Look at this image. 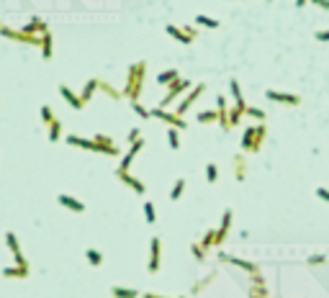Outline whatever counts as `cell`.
Returning a JSON list of instances; mask_svg holds the SVG:
<instances>
[{
  "label": "cell",
  "instance_id": "48",
  "mask_svg": "<svg viewBox=\"0 0 329 298\" xmlns=\"http://www.w3.org/2000/svg\"><path fill=\"white\" fill-rule=\"evenodd\" d=\"M314 36H317V41H329V31H317Z\"/></svg>",
  "mask_w": 329,
  "mask_h": 298
},
{
  "label": "cell",
  "instance_id": "38",
  "mask_svg": "<svg viewBox=\"0 0 329 298\" xmlns=\"http://www.w3.org/2000/svg\"><path fill=\"white\" fill-rule=\"evenodd\" d=\"M249 298H270L267 286H249Z\"/></svg>",
  "mask_w": 329,
  "mask_h": 298
},
{
  "label": "cell",
  "instance_id": "3",
  "mask_svg": "<svg viewBox=\"0 0 329 298\" xmlns=\"http://www.w3.org/2000/svg\"><path fill=\"white\" fill-rule=\"evenodd\" d=\"M152 118H160V121H164L170 129H177V131H185L188 124H185V118L183 116H177V113H170L167 108H152Z\"/></svg>",
  "mask_w": 329,
  "mask_h": 298
},
{
  "label": "cell",
  "instance_id": "6",
  "mask_svg": "<svg viewBox=\"0 0 329 298\" xmlns=\"http://www.w3.org/2000/svg\"><path fill=\"white\" fill-rule=\"evenodd\" d=\"M160 267H162V239L160 236H152V242H149V265H147V270L149 273H160Z\"/></svg>",
  "mask_w": 329,
  "mask_h": 298
},
{
  "label": "cell",
  "instance_id": "29",
  "mask_svg": "<svg viewBox=\"0 0 329 298\" xmlns=\"http://www.w3.org/2000/svg\"><path fill=\"white\" fill-rule=\"evenodd\" d=\"M59 139H62V121L54 118V121L49 124V142H59Z\"/></svg>",
  "mask_w": 329,
  "mask_h": 298
},
{
  "label": "cell",
  "instance_id": "23",
  "mask_svg": "<svg viewBox=\"0 0 329 298\" xmlns=\"http://www.w3.org/2000/svg\"><path fill=\"white\" fill-rule=\"evenodd\" d=\"M164 31H167L172 39H177L180 44H190V41H193V39L185 34V28H180V26H172V23H167V26H164Z\"/></svg>",
  "mask_w": 329,
  "mask_h": 298
},
{
  "label": "cell",
  "instance_id": "44",
  "mask_svg": "<svg viewBox=\"0 0 329 298\" xmlns=\"http://www.w3.org/2000/svg\"><path fill=\"white\" fill-rule=\"evenodd\" d=\"M211 280H214V275H206V278H203L201 283H196V286H193L190 291H193V293H201V291H203V288H206V286H208V283H211Z\"/></svg>",
  "mask_w": 329,
  "mask_h": 298
},
{
  "label": "cell",
  "instance_id": "41",
  "mask_svg": "<svg viewBox=\"0 0 329 298\" xmlns=\"http://www.w3.org/2000/svg\"><path fill=\"white\" fill-rule=\"evenodd\" d=\"M206 180L208 183H216L219 180V167L214 165V162H208V165H206Z\"/></svg>",
  "mask_w": 329,
  "mask_h": 298
},
{
  "label": "cell",
  "instance_id": "13",
  "mask_svg": "<svg viewBox=\"0 0 329 298\" xmlns=\"http://www.w3.org/2000/svg\"><path fill=\"white\" fill-rule=\"evenodd\" d=\"M232 208H227V211L221 214V226L216 229V247H221L224 244V239H227V234H229V229H232Z\"/></svg>",
  "mask_w": 329,
  "mask_h": 298
},
{
  "label": "cell",
  "instance_id": "9",
  "mask_svg": "<svg viewBox=\"0 0 329 298\" xmlns=\"http://www.w3.org/2000/svg\"><path fill=\"white\" fill-rule=\"evenodd\" d=\"M5 244H8V249L13 252V262H16V265H28V260H26V255H23V249H21V244H18V236L13 234V231L5 234Z\"/></svg>",
  "mask_w": 329,
  "mask_h": 298
},
{
  "label": "cell",
  "instance_id": "35",
  "mask_svg": "<svg viewBox=\"0 0 329 298\" xmlns=\"http://www.w3.org/2000/svg\"><path fill=\"white\" fill-rule=\"evenodd\" d=\"M196 23H198V26H206V28H219V26H221L216 18H211V16H203V13H198V16H196Z\"/></svg>",
  "mask_w": 329,
  "mask_h": 298
},
{
  "label": "cell",
  "instance_id": "11",
  "mask_svg": "<svg viewBox=\"0 0 329 298\" xmlns=\"http://www.w3.org/2000/svg\"><path fill=\"white\" fill-rule=\"evenodd\" d=\"M265 98L273 100V103H286V106H298V103H301V95L280 93V90H265Z\"/></svg>",
  "mask_w": 329,
  "mask_h": 298
},
{
  "label": "cell",
  "instance_id": "28",
  "mask_svg": "<svg viewBox=\"0 0 329 298\" xmlns=\"http://www.w3.org/2000/svg\"><path fill=\"white\" fill-rule=\"evenodd\" d=\"M98 90H103V93H106L108 98H113V100H121V98H124V93H121V90H116V87H113L111 82H106V80H100Z\"/></svg>",
  "mask_w": 329,
  "mask_h": 298
},
{
  "label": "cell",
  "instance_id": "46",
  "mask_svg": "<svg viewBox=\"0 0 329 298\" xmlns=\"http://www.w3.org/2000/svg\"><path fill=\"white\" fill-rule=\"evenodd\" d=\"M324 262H327L324 255H311V257H309V265H324Z\"/></svg>",
  "mask_w": 329,
  "mask_h": 298
},
{
  "label": "cell",
  "instance_id": "32",
  "mask_svg": "<svg viewBox=\"0 0 329 298\" xmlns=\"http://www.w3.org/2000/svg\"><path fill=\"white\" fill-rule=\"evenodd\" d=\"M196 118H198V124H214L219 121V111H201Z\"/></svg>",
  "mask_w": 329,
  "mask_h": 298
},
{
  "label": "cell",
  "instance_id": "8",
  "mask_svg": "<svg viewBox=\"0 0 329 298\" xmlns=\"http://www.w3.org/2000/svg\"><path fill=\"white\" fill-rule=\"evenodd\" d=\"M116 177H118V180H121L124 185H129L134 193H139V196H144V193H147V185L139 180V177H134L129 170H116Z\"/></svg>",
  "mask_w": 329,
  "mask_h": 298
},
{
  "label": "cell",
  "instance_id": "24",
  "mask_svg": "<svg viewBox=\"0 0 329 298\" xmlns=\"http://www.w3.org/2000/svg\"><path fill=\"white\" fill-rule=\"evenodd\" d=\"M98 85H100V80H87L85 82V87H82V93H80V98H82V103H85V106H87V103H90V98L95 95V90H98Z\"/></svg>",
  "mask_w": 329,
  "mask_h": 298
},
{
  "label": "cell",
  "instance_id": "4",
  "mask_svg": "<svg viewBox=\"0 0 329 298\" xmlns=\"http://www.w3.org/2000/svg\"><path fill=\"white\" fill-rule=\"evenodd\" d=\"M95 142V154H106V157H118L121 152H118V147L113 142V137H108V134H95V137H90Z\"/></svg>",
  "mask_w": 329,
  "mask_h": 298
},
{
  "label": "cell",
  "instance_id": "22",
  "mask_svg": "<svg viewBox=\"0 0 329 298\" xmlns=\"http://www.w3.org/2000/svg\"><path fill=\"white\" fill-rule=\"evenodd\" d=\"M234 177H237V183H242L245 177H247V157L245 154H237L234 157Z\"/></svg>",
  "mask_w": 329,
  "mask_h": 298
},
{
  "label": "cell",
  "instance_id": "36",
  "mask_svg": "<svg viewBox=\"0 0 329 298\" xmlns=\"http://www.w3.org/2000/svg\"><path fill=\"white\" fill-rule=\"evenodd\" d=\"M242 116H245V111L242 108H229V129H234V126H239V121H242Z\"/></svg>",
  "mask_w": 329,
  "mask_h": 298
},
{
  "label": "cell",
  "instance_id": "47",
  "mask_svg": "<svg viewBox=\"0 0 329 298\" xmlns=\"http://www.w3.org/2000/svg\"><path fill=\"white\" fill-rule=\"evenodd\" d=\"M317 196H319L322 201H327V203H329V190H327V188H317Z\"/></svg>",
  "mask_w": 329,
  "mask_h": 298
},
{
  "label": "cell",
  "instance_id": "34",
  "mask_svg": "<svg viewBox=\"0 0 329 298\" xmlns=\"http://www.w3.org/2000/svg\"><path fill=\"white\" fill-rule=\"evenodd\" d=\"M144 221L147 224H155L157 221V211H155V203L152 201H144Z\"/></svg>",
  "mask_w": 329,
  "mask_h": 298
},
{
  "label": "cell",
  "instance_id": "30",
  "mask_svg": "<svg viewBox=\"0 0 329 298\" xmlns=\"http://www.w3.org/2000/svg\"><path fill=\"white\" fill-rule=\"evenodd\" d=\"M183 190H185V177H177L175 185H172V190H170V201H180Z\"/></svg>",
  "mask_w": 329,
  "mask_h": 298
},
{
  "label": "cell",
  "instance_id": "5",
  "mask_svg": "<svg viewBox=\"0 0 329 298\" xmlns=\"http://www.w3.org/2000/svg\"><path fill=\"white\" fill-rule=\"evenodd\" d=\"M0 36H5L10 41L28 44V47H41V36H31V34H26V31H16V28H8V26L0 28Z\"/></svg>",
  "mask_w": 329,
  "mask_h": 298
},
{
  "label": "cell",
  "instance_id": "27",
  "mask_svg": "<svg viewBox=\"0 0 329 298\" xmlns=\"http://www.w3.org/2000/svg\"><path fill=\"white\" fill-rule=\"evenodd\" d=\"M177 77H180V72H177V70H164V72L157 74V82L160 85H172Z\"/></svg>",
  "mask_w": 329,
  "mask_h": 298
},
{
  "label": "cell",
  "instance_id": "21",
  "mask_svg": "<svg viewBox=\"0 0 329 298\" xmlns=\"http://www.w3.org/2000/svg\"><path fill=\"white\" fill-rule=\"evenodd\" d=\"M65 139H67V144H72V147H82V149H87V152H95V142H93V139L78 137V134H70V137H65Z\"/></svg>",
  "mask_w": 329,
  "mask_h": 298
},
{
  "label": "cell",
  "instance_id": "19",
  "mask_svg": "<svg viewBox=\"0 0 329 298\" xmlns=\"http://www.w3.org/2000/svg\"><path fill=\"white\" fill-rule=\"evenodd\" d=\"M229 90H232V98H234V106L237 108H242V111H247V103H245V95H242V87H239V82L232 77L229 80Z\"/></svg>",
  "mask_w": 329,
  "mask_h": 298
},
{
  "label": "cell",
  "instance_id": "49",
  "mask_svg": "<svg viewBox=\"0 0 329 298\" xmlns=\"http://www.w3.org/2000/svg\"><path fill=\"white\" fill-rule=\"evenodd\" d=\"M314 5H319V8H327L329 10V0H311Z\"/></svg>",
  "mask_w": 329,
  "mask_h": 298
},
{
  "label": "cell",
  "instance_id": "43",
  "mask_svg": "<svg viewBox=\"0 0 329 298\" xmlns=\"http://www.w3.org/2000/svg\"><path fill=\"white\" fill-rule=\"evenodd\" d=\"M41 121L47 124V126H49V124L54 121V111H52L49 106H41Z\"/></svg>",
  "mask_w": 329,
  "mask_h": 298
},
{
  "label": "cell",
  "instance_id": "17",
  "mask_svg": "<svg viewBox=\"0 0 329 298\" xmlns=\"http://www.w3.org/2000/svg\"><path fill=\"white\" fill-rule=\"evenodd\" d=\"M142 149H144V139L134 142V144H131V149L124 154V159H121V165H118V170H129V167H131V162H134V157H137V154L142 152Z\"/></svg>",
  "mask_w": 329,
  "mask_h": 298
},
{
  "label": "cell",
  "instance_id": "7",
  "mask_svg": "<svg viewBox=\"0 0 329 298\" xmlns=\"http://www.w3.org/2000/svg\"><path fill=\"white\" fill-rule=\"evenodd\" d=\"M203 90H206V85H203V82L193 85L190 90L185 93V98H183L180 103H177V111H175V113H177V116H185V113H188V108H190V106H193V103H196L198 98H201V93H203Z\"/></svg>",
  "mask_w": 329,
  "mask_h": 298
},
{
  "label": "cell",
  "instance_id": "16",
  "mask_svg": "<svg viewBox=\"0 0 329 298\" xmlns=\"http://www.w3.org/2000/svg\"><path fill=\"white\" fill-rule=\"evenodd\" d=\"M216 111H219V126L224 131H232L229 129V108H227V98H224V95L216 98Z\"/></svg>",
  "mask_w": 329,
  "mask_h": 298
},
{
  "label": "cell",
  "instance_id": "53",
  "mask_svg": "<svg viewBox=\"0 0 329 298\" xmlns=\"http://www.w3.org/2000/svg\"><path fill=\"white\" fill-rule=\"evenodd\" d=\"M267 3H270V0H267Z\"/></svg>",
  "mask_w": 329,
  "mask_h": 298
},
{
  "label": "cell",
  "instance_id": "37",
  "mask_svg": "<svg viewBox=\"0 0 329 298\" xmlns=\"http://www.w3.org/2000/svg\"><path fill=\"white\" fill-rule=\"evenodd\" d=\"M245 116H249V118H255V121H260V124H265V111L262 108H255V106H247V111H245Z\"/></svg>",
  "mask_w": 329,
  "mask_h": 298
},
{
  "label": "cell",
  "instance_id": "10",
  "mask_svg": "<svg viewBox=\"0 0 329 298\" xmlns=\"http://www.w3.org/2000/svg\"><path fill=\"white\" fill-rule=\"evenodd\" d=\"M219 260H221V262H229V265H237V267H242V270H247L249 275L260 273V267H257L255 262H249V260H239V257H234V255H227V252H219Z\"/></svg>",
  "mask_w": 329,
  "mask_h": 298
},
{
  "label": "cell",
  "instance_id": "25",
  "mask_svg": "<svg viewBox=\"0 0 329 298\" xmlns=\"http://www.w3.org/2000/svg\"><path fill=\"white\" fill-rule=\"evenodd\" d=\"M111 296L113 298H142L139 291H134V288H124V286H113L111 288Z\"/></svg>",
  "mask_w": 329,
  "mask_h": 298
},
{
  "label": "cell",
  "instance_id": "2",
  "mask_svg": "<svg viewBox=\"0 0 329 298\" xmlns=\"http://www.w3.org/2000/svg\"><path fill=\"white\" fill-rule=\"evenodd\" d=\"M190 87H193V85H190V80H188V77H177V80H175L172 85H167V95H164V98H162V103H160V108H167V106H170V103H175V100H177V98H180L183 93H188V90H190Z\"/></svg>",
  "mask_w": 329,
  "mask_h": 298
},
{
  "label": "cell",
  "instance_id": "15",
  "mask_svg": "<svg viewBox=\"0 0 329 298\" xmlns=\"http://www.w3.org/2000/svg\"><path fill=\"white\" fill-rule=\"evenodd\" d=\"M59 95H62V98H65V100L70 103V106L75 108V111H82V108H85V103H82V98H80L78 93H72V90H70V87H67V85H59Z\"/></svg>",
  "mask_w": 329,
  "mask_h": 298
},
{
  "label": "cell",
  "instance_id": "31",
  "mask_svg": "<svg viewBox=\"0 0 329 298\" xmlns=\"http://www.w3.org/2000/svg\"><path fill=\"white\" fill-rule=\"evenodd\" d=\"M85 260L90 262L93 267H100V265H103V255H100L98 249H93V247H90V249H85Z\"/></svg>",
  "mask_w": 329,
  "mask_h": 298
},
{
  "label": "cell",
  "instance_id": "39",
  "mask_svg": "<svg viewBox=\"0 0 329 298\" xmlns=\"http://www.w3.org/2000/svg\"><path fill=\"white\" fill-rule=\"evenodd\" d=\"M203 249H208V247H216V229H211V231H206L203 234V239L198 242Z\"/></svg>",
  "mask_w": 329,
  "mask_h": 298
},
{
  "label": "cell",
  "instance_id": "50",
  "mask_svg": "<svg viewBox=\"0 0 329 298\" xmlns=\"http://www.w3.org/2000/svg\"><path fill=\"white\" fill-rule=\"evenodd\" d=\"M142 298H164V296H157V293H144ZM180 298H185V296H180Z\"/></svg>",
  "mask_w": 329,
  "mask_h": 298
},
{
  "label": "cell",
  "instance_id": "51",
  "mask_svg": "<svg viewBox=\"0 0 329 298\" xmlns=\"http://www.w3.org/2000/svg\"><path fill=\"white\" fill-rule=\"evenodd\" d=\"M304 3H306V0H296V5H298V8H301Z\"/></svg>",
  "mask_w": 329,
  "mask_h": 298
},
{
  "label": "cell",
  "instance_id": "52",
  "mask_svg": "<svg viewBox=\"0 0 329 298\" xmlns=\"http://www.w3.org/2000/svg\"><path fill=\"white\" fill-rule=\"evenodd\" d=\"M3 26H5V23H3V21H0V28H3Z\"/></svg>",
  "mask_w": 329,
  "mask_h": 298
},
{
  "label": "cell",
  "instance_id": "12",
  "mask_svg": "<svg viewBox=\"0 0 329 298\" xmlns=\"http://www.w3.org/2000/svg\"><path fill=\"white\" fill-rule=\"evenodd\" d=\"M57 203L62 206V208H67V211L85 214V203H82V201H78L75 196H67V193H59V196H57Z\"/></svg>",
  "mask_w": 329,
  "mask_h": 298
},
{
  "label": "cell",
  "instance_id": "18",
  "mask_svg": "<svg viewBox=\"0 0 329 298\" xmlns=\"http://www.w3.org/2000/svg\"><path fill=\"white\" fill-rule=\"evenodd\" d=\"M3 273L5 278H16V280H26L28 278V273H31V267L28 265H13V267H3Z\"/></svg>",
  "mask_w": 329,
  "mask_h": 298
},
{
  "label": "cell",
  "instance_id": "14",
  "mask_svg": "<svg viewBox=\"0 0 329 298\" xmlns=\"http://www.w3.org/2000/svg\"><path fill=\"white\" fill-rule=\"evenodd\" d=\"M21 31H26V34H31V36H41V34H47L49 28H47V21H44L41 16H34L31 21H28Z\"/></svg>",
  "mask_w": 329,
  "mask_h": 298
},
{
  "label": "cell",
  "instance_id": "42",
  "mask_svg": "<svg viewBox=\"0 0 329 298\" xmlns=\"http://www.w3.org/2000/svg\"><path fill=\"white\" fill-rule=\"evenodd\" d=\"M190 252H193V257H196L198 262H203V260H206V249H203L198 242H193V244H190Z\"/></svg>",
  "mask_w": 329,
  "mask_h": 298
},
{
  "label": "cell",
  "instance_id": "45",
  "mask_svg": "<svg viewBox=\"0 0 329 298\" xmlns=\"http://www.w3.org/2000/svg\"><path fill=\"white\" fill-rule=\"evenodd\" d=\"M126 139H129V144H134V142H139V139H142V131H139V129H131Z\"/></svg>",
  "mask_w": 329,
  "mask_h": 298
},
{
  "label": "cell",
  "instance_id": "1",
  "mask_svg": "<svg viewBox=\"0 0 329 298\" xmlns=\"http://www.w3.org/2000/svg\"><path fill=\"white\" fill-rule=\"evenodd\" d=\"M144 80H147V62L139 59V62H134L126 72V85H124V98H129L131 103L139 100L142 90H144Z\"/></svg>",
  "mask_w": 329,
  "mask_h": 298
},
{
  "label": "cell",
  "instance_id": "33",
  "mask_svg": "<svg viewBox=\"0 0 329 298\" xmlns=\"http://www.w3.org/2000/svg\"><path fill=\"white\" fill-rule=\"evenodd\" d=\"M167 144H170V149H180V131L177 129H167Z\"/></svg>",
  "mask_w": 329,
  "mask_h": 298
},
{
  "label": "cell",
  "instance_id": "20",
  "mask_svg": "<svg viewBox=\"0 0 329 298\" xmlns=\"http://www.w3.org/2000/svg\"><path fill=\"white\" fill-rule=\"evenodd\" d=\"M255 139H257V129L255 126H247L245 129V137H242V152H249L252 154V147H255Z\"/></svg>",
  "mask_w": 329,
  "mask_h": 298
},
{
  "label": "cell",
  "instance_id": "26",
  "mask_svg": "<svg viewBox=\"0 0 329 298\" xmlns=\"http://www.w3.org/2000/svg\"><path fill=\"white\" fill-rule=\"evenodd\" d=\"M41 57L47 59V62L54 57V49H52V34H49V31H47V34H41Z\"/></svg>",
  "mask_w": 329,
  "mask_h": 298
},
{
  "label": "cell",
  "instance_id": "40",
  "mask_svg": "<svg viewBox=\"0 0 329 298\" xmlns=\"http://www.w3.org/2000/svg\"><path fill=\"white\" fill-rule=\"evenodd\" d=\"M131 108H134V113H137L139 118H144V121H147V118H152V111H147L139 100H134V103H131Z\"/></svg>",
  "mask_w": 329,
  "mask_h": 298
}]
</instances>
